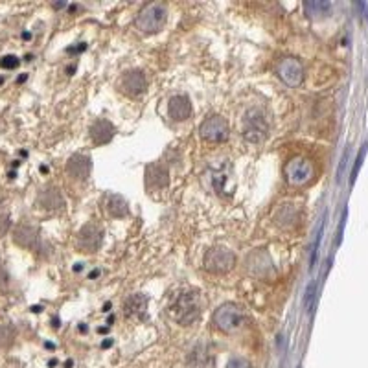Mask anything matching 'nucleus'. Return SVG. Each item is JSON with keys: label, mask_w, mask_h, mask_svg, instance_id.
I'll use <instances>...</instances> for the list:
<instances>
[{"label": "nucleus", "mask_w": 368, "mask_h": 368, "mask_svg": "<svg viewBox=\"0 0 368 368\" xmlns=\"http://www.w3.org/2000/svg\"><path fill=\"white\" fill-rule=\"evenodd\" d=\"M123 315L131 321H144L147 317V297L142 293H135L123 302Z\"/></svg>", "instance_id": "obj_13"}, {"label": "nucleus", "mask_w": 368, "mask_h": 368, "mask_svg": "<svg viewBox=\"0 0 368 368\" xmlns=\"http://www.w3.org/2000/svg\"><path fill=\"white\" fill-rule=\"evenodd\" d=\"M168 112L173 122H184L192 116V103L186 94H175L171 96L168 103Z\"/></svg>", "instance_id": "obj_16"}, {"label": "nucleus", "mask_w": 368, "mask_h": 368, "mask_svg": "<svg viewBox=\"0 0 368 368\" xmlns=\"http://www.w3.org/2000/svg\"><path fill=\"white\" fill-rule=\"evenodd\" d=\"M247 317L243 308L232 302L219 306L214 313V326L223 333H236L245 326Z\"/></svg>", "instance_id": "obj_3"}, {"label": "nucleus", "mask_w": 368, "mask_h": 368, "mask_svg": "<svg viewBox=\"0 0 368 368\" xmlns=\"http://www.w3.org/2000/svg\"><path fill=\"white\" fill-rule=\"evenodd\" d=\"M88 133H90V138H93L96 146H106L116 135V127L109 120H106V118H99V120H96L90 125Z\"/></svg>", "instance_id": "obj_15"}, {"label": "nucleus", "mask_w": 368, "mask_h": 368, "mask_svg": "<svg viewBox=\"0 0 368 368\" xmlns=\"http://www.w3.org/2000/svg\"><path fill=\"white\" fill-rule=\"evenodd\" d=\"M170 184V170L162 162H153L146 168V186L151 192L164 190Z\"/></svg>", "instance_id": "obj_11"}, {"label": "nucleus", "mask_w": 368, "mask_h": 368, "mask_svg": "<svg viewBox=\"0 0 368 368\" xmlns=\"http://www.w3.org/2000/svg\"><path fill=\"white\" fill-rule=\"evenodd\" d=\"M241 135L251 144H260L269 136V120L260 109H249L241 118Z\"/></svg>", "instance_id": "obj_2"}, {"label": "nucleus", "mask_w": 368, "mask_h": 368, "mask_svg": "<svg viewBox=\"0 0 368 368\" xmlns=\"http://www.w3.org/2000/svg\"><path fill=\"white\" fill-rule=\"evenodd\" d=\"M39 205L42 208H47V210H58V208L63 206V195H61L58 188L48 186L39 195Z\"/></svg>", "instance_id": "obj_19"}, {"label": "nucleus", "mask_w": 368, "mask_h": 368, "mask_svg": "<svg viewBox=\"0 0 368 368\" xmlns=\"http://www.w3.org/2000/svg\"><path fill=\"white\" fill-rule=\"evenodd\" d=\"M315 293H317V284L315 282H311L310 286H308V289H306V295H304V308L308 311H313V302H315Z\"/></svg>", "instance_id": "obj_23"}, {"label": "nucleus", "mask_w": 368, "mask_h": 368, "mask_svg": "<svg viewBox=\"0 0 368 368\" xmlns=\"http://www.w3.org/2000/svg\"><path fill=\"white\" fill-rule=\"evenodd\" d=\"M227 368H249V363L245 359H241V357H234V359L228 361Z\"/></svg>", "instance_id": "obj_26"}, {"label": "nucleus", "mask_w": 368, "mask_h": 368, "mask_svg": "<svg viewBox=\"0 0 368 368\" xmlns=\"http://www.w3.org/2000/svg\"><path fill=\"white\" fill-rule=\"evenodd\" d=\"M365 147H367V146H363L361 153H359V157H357V160H356V168H354V171H352V184H354V181H356V177H357V171H359V168H361L363 157H365Z\"/></svg>", "instance_id": "obj_27"}, {"label": "nucleus", "mask_w": 368, "mask_h": 368, "mask_svg": "<svg viewBox=\"0 0 368 368\" xmlns=\"http://www.w3.org/2000/svg\"><path fill=\"white\" fill-rule=\"evenodd\" d=\"M0 64L4 66V69H15L19 66V59L15 56H6V58H2Z\"/></svg>", "instance_id": "obj_25"}, {"label": "nucleus", "mask_w": 368, "mask_h": 368, "mask_svg": "<svg viewBox=\"0 0 368 368\" xmlns=\"http://www.w3.org/2000/svg\"><path fill=\"white\" fill-rule=\"evenodd\" d=\"M275 72L287 87H298L304 82V66L295 58L278 59L275 64Z\"/></svg>", "instance_id": "obj_9"}, {"label": "nucleus", "mask_w": 368, "mask_h": 368, "mask_svg": "<svg viewBox=\"0 0 368 368\" xmlns=\"http://www.w3.org/2000/svg\"><path fill=\"white\" fill-rule=\"evenodd\" d=\"M166 19H168V8L160 2H153V4H146L138 12L135 24L142 34H157L164 28Z\"/></svg>", "instance_id": "obj_4"}, {"label": "nucleus", "mask_w": 368, "mask_h": 368, "mask_svg": "<svg viewBox=\"0 0 368 368\" xmlns=\"http://www.w3.org/2000/svg\"><path fill=\"white\" fill-rule=\"evenodd\" d=\"M297 208L293 205H282L275 214V223L282 228H289L297 221Z\"/></svg>", "instance_id": "obj_20"}, {"label": "nucleus", "mask_w": 368, "mask_h": 368, "mask_svg": "<svg viewBox=\"0 0 368 368\" xmlns=\"http://www.w3.org/2000/svg\"><path fill=\"white\" fill-rule=\"evenodd\" d=\"M332 4L330 2H306L304 10L308 12L310 17H321V15H326L330 12Z\"/></svg>", "instance_id": "obj_21"}, {"label": "nucleus", "mask_w": 368, "mask_h": 368, "mask_svg": "<svg viewBox=\"0 0 368 368\" xmlns=\"http://www.w3.org/2000/svg\"><path fill=\"white\" fill-rule=\"evenodd\" d=\"M10 225H12V219L8 214H0V238L10 230Z\"/></svg>", "instance_id": "obj_24"}, {"label": "nucleus", "mask_w": 368, "mask_h": 368, "mask_svg": "<svg viewBox=\"0 0 368 368\" xmlns=\"http://www.w3.org/2000/svg\"><path fill=\"white\" fill-rule=\"evenodd\" d=\"M236 254L227 247H214L205 254V269L212 275H223L234 269Z\"/></svg>", "instance_id": "obj_7"}, {"label": "nucleus", "mask_w": 368, "mask_h": 368, "mask_svg": "<svg viewBox=\"0 0 368 368\" xmlns=\"http://www.w3.org/2000/svg\"><path fill=\"white\" fill-rule=\"evenodd\" d=\"M90 157L88 155H83V153H76L69 158L66 162V173L69 177H72L74 181H87L88 175H90Z\"/></svg>", "instance_id": "obj_12"}, {"label": "nucleus", "mask_w": 368, "mask_h": 368, "mask_svg": "<svg viewBox=\"0 0 368 368\" xmlns=\"http://www.w3.org/2000/svg\"><path fill=\"white\" fill-rule=\"evenodd\" d=\"M284 175L286 181L291 186H304L313 179L315 170H313V164L304 157H293L289 162L284 166Z\"/></svg>", "instance_id": "obj_6"}, {"label": "nucleus", "mask_w": 368, "mask_h": 368, "mask_svg": "<svg viewBox=\"0 0 368 368\" xmlns=\"http://www.w3.org/2000/svg\"><path fill=\"white\" fill-rule=\"evenodd\" d=\"M13 240L15 243L21 247H26V249H34L39 240V230H37L34 225H19L13 232Z\"/></svg>", "instance_id": "obj_17"}, {"label": "nucleus", "mask_w": 368, "mask_h": 368, "mask_svg": "<svg viewBox=\"0 0 368 368\" xmlns=\"http://www.w3.org/2000/svg\"><path fill=\"white\" fill-rule=\"evenodd\" d=\"M109 310H111V304H109V302H107V304L103 306V311H109Z\"/></svg>", "instance_id": "obj_30"}, {"label": "nucleus", "mask_w": 368, "mask_h": 368, "mask_svg": "<svg viewBox=\"0 0 368 368\" xmlns=\"http://www.w3.org/2000/svg\"><path fill=\"white\" fill-rule=\"evenodd\" d=\"M206 177L210 181L212 190L219 195H228L232 193V186H230V181H232V164L230 160H214L208 166L206 170Z\"/></svg>", "instance_id": "obj_5"}, {"label": "nucleus", "mask_w": 368, "mask_h": 368, "mask_svg": "<svg viewBox=\"0 0 368 368\" xmlns=\"http://www.w3.org/2000/svg\"><path fill=\"white\" fill-rule=\"evenodd\" d=\"M103 243V228L96 225V223H87L85 227L77 232L76 245L82 252L93 254L101 247Z\"/></svg>", "instance_id": "obj_10"}, {"label": "nucleus", "mask_w": 368, "mask_h": 368, "mask_svg": "<svg viewBox=\"0 0 368 368\" xmlns=\"http://www.w3.org/2000/svg\"><path fill=\"white\" fill-rule=\"evenodd\" d=\"M146 76L142 71H129L125 72L120 79V88L127 96H140L142 93H146Z\"/></svg>", "instance_id": "obj_14"}, {"label": "nucleus", "mask_w": 368, "mask_h": 368, "mask_svg": "<svg viewBox=\"0 0 368 368\" xmlns=\"http://www.w3.org/2000/svg\"><path fill=\"white\" fill-rule=\"evenodd\" d=\"M199 135H201L203 140L210 142V144H221V142L228 140L230 129H228V123L225 118H221L219 114H212L201 123Z\"/></svg>", "instance_id": "obj_8"}, {"label": "nucleus", "mask_w": 368, "mask_h": 368, "mask_svg": "<svg viewBox=\"0 0 368 368\" xmlns=\"http://www.w3.org/2000/svg\"><path fill=\"white\" fill-rule=\"evenodd\" d=\"M190 363H192L195 368H203L208 363V352H206L205 346L199 345L195 350L190 354Z\"/></svg>", "instance_id": "obj_22"}, {"label": "nucleus", "mask_w": 368, "mask_h": 368, "mask_svg": "<svg viewBox=\"0 0 368 368\" xmlns=\"http://www.w3.org/2000/svg\"><path fill=\"white\" fill-rule=\"evenodd\" d=\"M206 300L199 289H182L171 298L170 317L181 326H192L201 319L205 311Z\"/></svg>", "instance_id": "obj_1"}, {"label": "nucleus", "mask_w": 368, "mask_h": 368, "mask_svg": "<svg viewBox=\"0 0 368 368\" xmlns=\"http://www.w3.org/2000/svg\"><path fill=\"white\" fill-rule=\"evenodd\" d=\"M85 42H79V47H76V48H71V50H69V52H82V50H85Z\"/></svg>", "instance_id": "obj_29"}, {"label": "nucleus", "mask_w": 368, "mask_h": 368, "mask_svg": "<svg viewBox=\"0 0 368 368\" xmlns=\"http://www.w3.org/2000/svg\"><path fill=\"white\" fill-rule=\"evenodd\" d=\"M106 210L109 216L116 217V219H123V217L129 216L127 201H125L122 195H118V193H111V195H107Z\"/></svg>", "instance_id": "obj_18"}, {"label": "nucleus", "mask_w": 368, "mask_h": 368, "mask_svg": "<svg viewBox=\"0 0 368 368\" xmlns=\"http://www.w3.org/2000/svg\"><path fill=\"white\" fill-rule=\"evenodd\" d=\"M6 282H8L6 269H4V267H2V265H0V286H4V284H6Z\"/></svg>", "instance_id": "obj_28"}]
</instances>
